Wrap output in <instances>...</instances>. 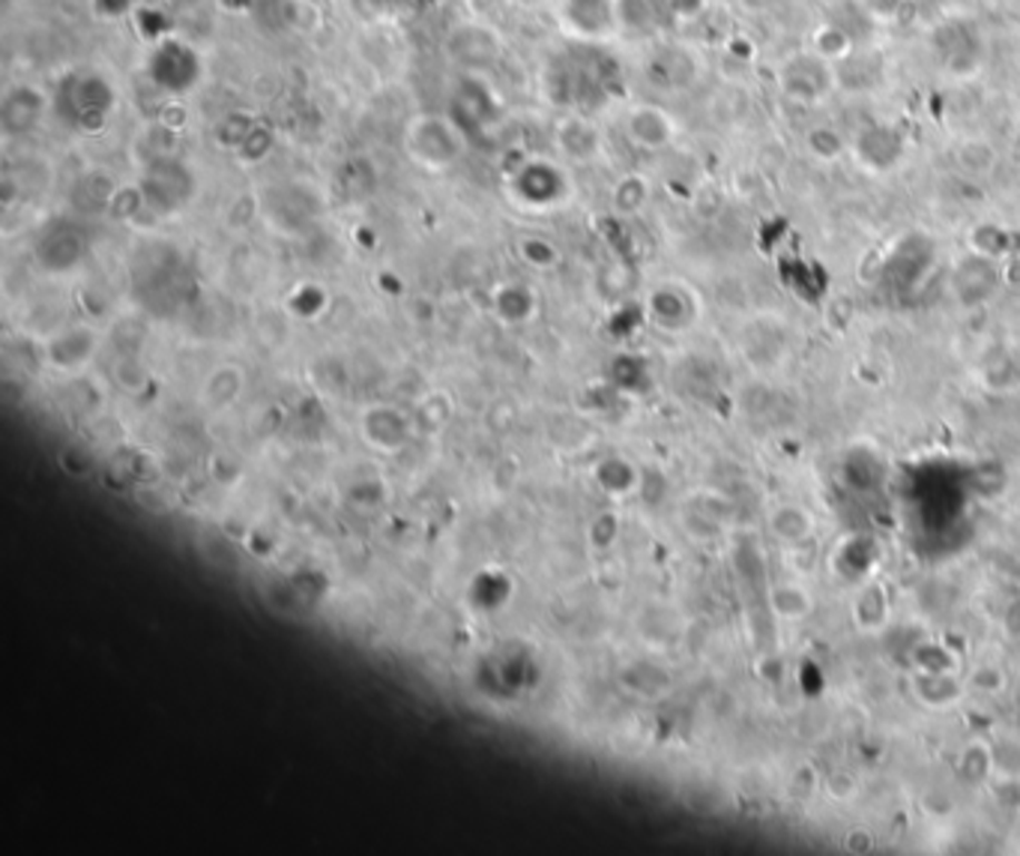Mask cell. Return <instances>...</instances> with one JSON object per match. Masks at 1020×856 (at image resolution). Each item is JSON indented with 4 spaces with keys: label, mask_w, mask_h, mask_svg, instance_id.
I'll return each instance as SVG.
<instances>
[{
    "label": "cell",
    "mask_w": 1020,
    "mask_h": 856,
    "mask_svg": "<svg viewBox=\"0 0 1020 856\" xmlns=\"http://www.w3.org/2000/svg\"><path fill=\"white\" fill-rule=\"evenodd\" d=\"M120 97H117L115 85L108 81L102 72L94 69H81L67 76V81L58 87V94L51 97V108L67 126L96 132L115 117Z\"/></svg>",
    "instance_id": "6da1fadb"
},
{
    "label": "cell",
    "mask_w": 1020,
    "mask_h": 856,
    "mask_svg": "<svg viewBox=\"0 0 1020 856\" xmlns=\"http://www.w3.org/2000/svg\"><path fill=\"white\" fill-rule=\"evenodd\" d=\"M404 150L431 171H440L464 156L468 129L455 115H416L404 129Z\"/></svg>",
    "instance_id": "7a4b0ae2"
},
{
    "label": "cell",
    "mask_w": 1020,
    "mask_h": 856,
    "mask_svg": "<svg viewBox=\"0 0 1020 856\" xmlns=\"http://www.w3.org/2000/svg\"><path fill=\"white\" fill-rule=\"evenodd\" d=\"M144 76L156 90H163L168 97H186L195 94V87L204 78V60L198 49L189 46L180 37H163L150 42L147 51V63H144Z\"/></svg>",
    "instance_id": "3957f363"
},
{
    "label": "cell",
    "mask_w": 1020,
    "mask_h": 856,
    "mask_svg": "<svg viewBox=\"0 0 1020 856\" xmlns=\"http://www.w3.org/2000/svg\"><path fill=\"white\" fill-rule=\"evenodd\" d=\"M560 24L569 37L599 42L622 24V3L620 0H563Z\"/></svg>",
    "instance_id": "277c9868"
},
{
    "label": "cell",
    "mask_w": 1020,
    "mask_h": 856,
    "mask_svg": "<svg viewBox=\"0 0 1020 856\" xmlns=\"http://www.w3.org/2000/svg\"><path fill=\"white\" fill-rule=\"evenodd\" d=\"M622 126H626V135L631 141L638 147H647V150L665 147L674 138V120L668 117V111H661L658 106H647V102L631 106L626 111V124Z\"/></svg>",
    "instance_id": "5b68a950"
},
{
    "label": "cell",
    "mask_w": 1020,
    "mask_h": 856,
    "mask_svg": "<svg viewBox=\"0 0 1020 856\" xmlns=\"http://www.w3.org/2000/svg\"><path fill=\"white\" fill-rule=\"evenodd\" d=\"M553 135H557V147L560 154H566L569 159L587 163L590 156H596V150L601 147V135L596 132L592 120H587L583 115H566L553 124Z\"/></svg>",
    "instance_id": "8992f818"
},
{
    "label": "cell",
    "mask_w": 1020,
    "mask_h": 856,
    "mask_svg": "<svg viewBox=\"0 0 1020 856\" xmlns=\"http://www.w3.org/2000/svg\"><path fill=\"white\" fill-rule=\"evenodd\" d=\"M821 72H830V63H826V60L796 58L793 63H787L782 81L791 97H800L802 85H805V97L802 99H814L821 97V94H830V81H823V78L814 81V76H821Z\"/></svg>",
    "instance_id": "52a82bcc"
},
{
    "label": "cell",
    "mask_w": 1020,
    "mask_h": 856,
    "mask_svg": "<svg viewBox=\"0 0 1020 856\" xmlns=\"http://www.w3.org/2000/svg\"><path fill=\"white\" fill-rule=\"evenodd\" d=\"M773 602H775V611L784 617H802V614H808V608H811L808 593H805L802 588H778L775 590Z\"/></svg>",
    "instance_id": "ba28073f"
},
{
    "label": "cell",
    "mask_w": 1020,
    "mask_h": 856,
    "mask_svg": "<svg viewBox=\"0 0 1020 856\" xmlns=\"http://www.w3.org/2000/svg\"><path fill=\"white\" fill-rule=\"evenodd\" d=\"M138 10H141L138 0H94V12H99L102 21L126 19V16H135Z\"/></svg>",
    "instance_id": "9c48e42d"
},
{
    "label": "cell",
    "mask_w": 1020,
    "mask_h": 856,
    "mask_svg": "<svg viewBox=\"0 0 1020 856\" xmlns=\"http://www.w3.org/2000/svg\"><path fill=\"white\" fill-rule=\"evenodd\" d=\"M420 3H440V0H420Z\"/></svg>",
    "instance_id": "30bf717a"
}]
</instances>
